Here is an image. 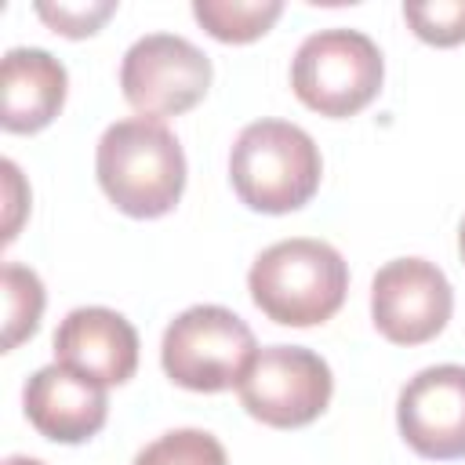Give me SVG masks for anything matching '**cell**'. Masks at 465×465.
Masks as SVG:
<instances>
[{
	"mask_svg": "<svg viewBox=\"0 0 465 465\" xmlns=\"http://www.w3.org/2000/svg\"><path fill=\"white\" fill-rule=\"evenodd\" d=\"M403 18L418 40L436 47L465 44V0H425L403 4Z\"/></svg>",
	"mask_w": 465,
	"mask_h": 465,
	"instance_id": "cell-16",
	"label": "cell"
},
{
	"mask_svg": "<svg viewBox=\"0 0 465 465\" xmlns=\"http://www.w3.org/2000/svg\"><path fill=\"white\" fill-rule=\"evenodd\" d=\"M4 465H44L40 458H25V454H11V458H4Z\"/></svg>",
	"mask_w": 465,
	"mask_h": 465,
	"instance_id": "cell-19",
	"label": "cell"
},
{
	"mask_svg": "<svg viewBox=\"0 0 465 465\" xmlns=\"http://www.w3.org/2000/svg\"><path fill=\"white\" fill-rule=\"evenodd\" d=\"M131 465H229L225 447L203 429H171L138 450Z\"/></svg>",
	"mask_w": 465,
	"mask_h": 465,
	"instance_id": "cell-15",
	"label": "cell"
},
{
	"mask_svg": "<svg viewBox=\"0 0 465 465\" xmlns=\"http://www.w3.org/2000/svg\"><path fill=\"white\" fill-rule=\"evenodd\" d=\"M0 174H4V240H15L18 225H22V214H25V203H29V189H25L22 171H18L15 160H4Z\"/></svg>",
	"mask_w": 465,
	"mask_h": 465,
	"instance_id": "cell-18",
	"label": "cell"
},
{
	"mask_svg": "<svg viewBox=\"0 0 465 465\" xmlns=\"http://www.w3.org/2000/svg\"><path fill=\"white\" fill-rule=\"evenodd\" d=\"M243 411L272 429H302L316 421L334 392L323 356L302 345H269L254 356L236 385Z\"/></svg>",
	"mask_w": 465,
	"mask_h": 465,
	"instance_id": "cell-6",
	"label": "cell"
},
{
	"mask_svg": "<svg viewBox=\"0 0 465 465\" xmlns=\"http://www.w3.org/2000/svg\"><path fill=\"white\" fill-rule=\"evenodd\" d=\"M396 425L407 447L421 458H465V367L436 363L418 371L400 389Z\"/></svg>",
	"mask_w": 465,
	"mask_h": 465,
	"instance_id": "cell-9",
	"label": "cell"
},
{
	"mask_svg": "<svg viewBox=\"0 0 465 465\" xmlns=\"http://www.w3.org/2000/svg\"><path fill=\"white\" fill-rule=\"evenodd\" d=\"M458 251H461V262H465V218H461V229H458Z\"/></svg>",
	"mask_w": 465,
	"mask_h": 465,
	"instance_id": "cell-20",
	"label": "cell"
},
{
	"mask_svg": "<svg viewBox=\"0 0 465 465\" xmlns=\"http://www.w3.org/2000/svg\"><path fill=\"white\" fill-rule=\"evenodd\" d=\"M54 363L98 385H124L138 367V331L116 309L80 305L54 331Z\"/></svg>",
	"mask_w": 465,
	"mask_h": 465,
	"instance_id": "cell-10",
	"label": "cell"
},
{
	"mask_svg": "<svg viewBox=\"0 0 465 465\" xmlns=\"http://www.w3.org/2000/svg\"><path fill=\"white\" fill-rule=\"evenodd\" d=\"M385 76L378 44L360 29H320L302 40L291 62L298 102L320 116H352L374 102Z\"/></svg>",
	"mask_w": 465,
	"mask_h": 465,
	"instance_id": "cell-4",
	"label": "cell"
},
{
	"mask_svg": "<svg viewBox=\"0 0 465 465\" xmlns=\"http://www.w3.org/2000/svg\"><path fill=\"white\" fill-rule=\"evenodd\" d=\"M0 87H4V113H0L4 131L33 134L58 116L69 76L65 65L44 47H11L4 54Z\"/></svg>",
	"mask_w": 465,
	"mask_h": 465,
	"instance_id": "cell-12",
	"label": "cell"
},
{
	"mask_svg": "<svg viewBox=\"0 0 465 465\" xmlns=\"http://www.w3.org/2000/svg\"><path fill=\"white\" fill-rule=\"evenodd\" d=\"M323 160L309 131L287 120L247 124L229 153V178L236 196L262 214H287L320 189Z\"/></svg>",
	"mask_w": 465,
	"mask_h": 465,
	"instance_id": "cell-3",
	"label": "cell"
},
{
	"mask_svg": "<svg viewBox=\"0 0 465 465\" xmlns=\"http://www.w3.org/2000/svg\"><path fill=\"white\" fill-rule=\"evenodd\" d=\"M22 407L29 425L54 443H84L109 418L105 385L69 371L65 363L40 367L22 389Z\"/></svg>",
	"mask_w": 465,
	"mask_h": 465,
	"instance_id": "cell-11",
	"label": "cell"
},
{
	"mask_svg": "<svg viewBox=\"0 0 465 465\" xmlns=\"http://www.w3.org/2000/svg\"><path fill=\"white\" fill-rule=\"evenodd\" d=\"M251 302L283 327L327 323L349 291L345 258L312 236H294L265 247L247 272Z\"/></svg>",
	"mask_w": 465,
	"mask_h": 465,
	"instance_id": "cell-2",
	"label": "cell"
},
{
	"mask_svg": "<svg viewBox=\"0 0 465 465\" xmlns=\"http://www.w3.org/2000/svg\"><path fill=\"white\" fill-rule=\"evenodd\" d=\"M196 22L222 44H251L283 15L280 0H193Z\"/></svg>",
	"mask_w": 465,
	"mask_h": 465,
	"instance_id": "cell-13",
	"label": "cell"
},
{
	"mask_svg": "<svg viewBox=\"0 0 465 465\" xmlns=\"http://www.w3.org/2000/svg\"><path fill=\"white\" fill-rule=\"evenodd\" d=\"M102 193L131 218L167 214L185 189V153L163 120L127 116L105 127L94 153Z\"/></svg>",
	"mask_w": 465,
	"mask_h": 465,
	"instance_id": "cell-1",
	"label": "cell"
},
{
	"mask_svg": "<svg viewBox=\"0 0 465 465\" xmlns=\"http://www.w3.org/2000/svg\"><path fill=\"white\" fill-rule=\"evenodd\" d=\"M44 316V283L33 269L7 262L4 265V334H0V352L18 349L25 338L36 334Z\"/></svg>",
	"mask_w": 465,
	"mask_h": 465,
	"instance_id": "cell-14",
	"label": "cell"
},
{
	"mask_svg": "<svg viewBox=\"0 0 465 465\" xmlns=\"http://www.w3.org/2000/svg\"><path fill=\"white\" fill-rule=\"evenodd\" d=\"M116 11V0H58V4H47L40 0L36 4V15L62 36H91L102 29V22Z\"/></svg>",
	"mask_w": 465,
	"mask_h": 465,
	"instance_id": "cell-17",
	"label": "cell"
},
{
	"mask_svg": "<svg viewBox=\"0 0 465 465\" xmlns=\"http://www.w3.org/2000/svg\"><path fill=\"white\" fill-rule=\"evenodd\" d=\"M454 309L450 280L425 258H392L374 272L371 320L392 345H421L436 338Z\"/></svg>",
	"mask_w": 465,
	"mask_h": 465,
	"instance_id": "cell-8",
	"label": "cell"
},
{
	"mask_svg": "<svg viewBox=\"0 0 465 465\" xmlns=\"http://www.w3.org/2000/svg\"><path fill=\"white\" fill-rule=\"evenodd\" d=\"M258 356L251 327L222 305H193L178 312L160 345V363L167 378L193 392H222L240 385Z\"/></svg>",
	"mask_w": 465,
	"mask_h": 465,
	"instance_id": "cell-5",
	"label": "cell"
},
{
	"mask_svg": "<svg viewBox=\"0 0 465 465\" xmlns=\"http://www.w3.org/2000/svg\"><path fill=\"white\" fill-rule=\"evenodd\" d=\"M120 87L138 116L167 120L193 109L211 87V58L185 36L149 33L120 62Z\"/></svg>",
	"mask_w": 465,
	"mask_h": 465,
	"instance_id": "cell-7",
	"label": "cell"
}]
</instances>
